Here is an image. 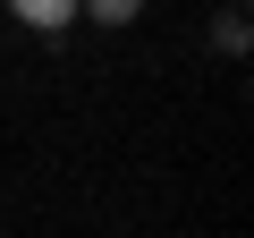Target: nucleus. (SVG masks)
Returning <instances> with one entry per match:
<instances>
[{"instance_id": "1", "label": "nucleus", "mask_w": 254, "mask_h": 238, "mask_svg": "<svg viewBox=\"0 0 254 238\" xmlns=\"http://www.w3.org/2000/svg\"><path fill=\"white\" fill-rule=\"evenodd\" d=\"M9 17L34 26V34H68L76 26V0H9Z\"/></svg>"}, {"instance_id": "2", "label": "nucleus", "mask_w": 254, "mask_h": 238, "mask_svg": "<svg viewBox=\"0 0 254 238\" xmlns=\"http://www.w3.org/2000/svg\"><path fill=\"white\" fill-rule=\"evenodd\" d=\"M246 43H254V26H246V9H229V17L212 26V51H220V60H246Z\"/></svg>"}, {"instance_id": "3", "label": "nucleus", "mask_w": 254, "mask_h": 238, "mask_svg": "<svg viewBox=\"0 0 254 238\" xmlns=\"http://www.w3.org/2000/svg\"><path fill=\"white\" fill-rule=\"evenodd\" d=\"M76 17H93V26H136L144 0H76Z\"/></svg>"}, {"instance_id": "4", "label": "nucleus", "mask_w": 254, "mask_h": 238, "mask_svg": "<svg viewBox=\"0 0 254 238\" xmlns=\"http://www.w3.org/2000/svg\"><path fill=\"white\" fill-rule=\"evenodd\" d=\"M229 9H246V0H229Z\"/></svg>"}]
</instances>
